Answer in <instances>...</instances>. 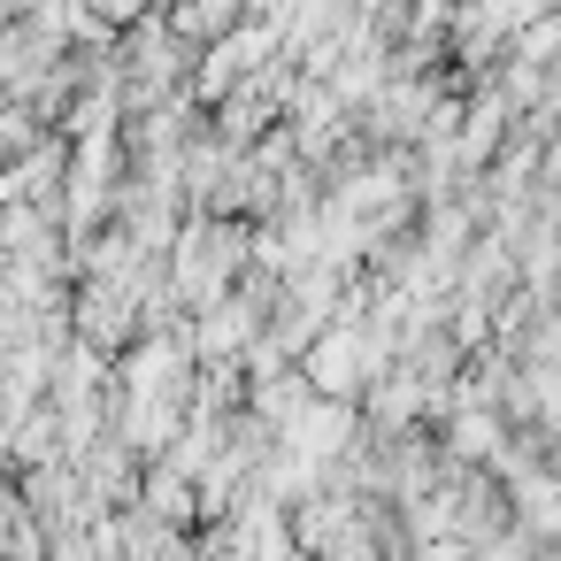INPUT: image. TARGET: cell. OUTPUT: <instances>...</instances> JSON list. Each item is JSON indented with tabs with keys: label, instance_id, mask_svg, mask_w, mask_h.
<instances>
[{
	"label": "cell",
	"instance_id": "6da1fadb",
	"mask_svg": "<svg viewBox=\"0 0 561 561\" xmlns=\"http://www.w3.org/2000/svg\"><path fill=\"white\" fill-rule=\"evenodd\" d=\"M392 362H400V354H392L362 316H339V323L308 346V362H300V369H308V385H316L323 400H354V408H362V400H369V385H377Z\"/></svg>",
	"mask_w": 561,
	"mask_h": 561
},
{
	"label": "cell",
	"instance_id": "7a4b0ae2",
	"mask_svg": "<svg viewBox=\"0 0 561 561\" xmlns=\"http://www.w3.org/2000/svg\"><path fill=\"white\" fill-rule=\"evenodd\" d=\"M507 438H515V423H507L500 408H454V415L438 423V446H446V461H461V469H492V461L507 454Z\"/></svg>",
	"mask_w": 561,
	"mask_h": 561
},
{
	"label": "cell",
	"instance_id": "3957f363",
	"mask_svg": "<svg viewBox=\"0 0 561 561\" xmlns=\"http://www.w3.org/2000/svg\"><path fill=\"white\" fill-rule=\"evenodd\" d=\"M139 507H147L154 523H170V530H193V523H208V515H201V484H193L185 469H170V461H154V469H147V492H139Z\"/></svg>",
	"mask_w": 561,
	"mask_h": 561
},
{
	"label": "cell",
	"instance_id": "277c9868",
	"mask_svg": "<svg viewBox=\"0 0 561 561\" xmlns=\"http://www.w3.org/2000/svg\"><path fill=\"white\" fill-rule=\"evenodd\" d=\"M469 561H538V546H530L523 530H500V538H484V546H469Z\"/></svg>",
	"mask_w": 561,
	"mask_h": 561
},
{
	"label": "cell",
	"instance_id": "5b68a950",
	"mask_svg": "<svg viewBox=\"0 0 561 561\" xmlns=\"http://www.w3.org/2000/svg\"><path fill=\"white\" fill-rule=\"evenodd\" d=\"M538 561H561V546H538Z\"/></svg>",
	"mask_w": 561,
	"mask_h": 561
}]
</instances>
